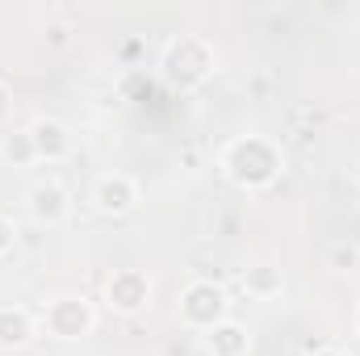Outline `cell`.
<instances>
[{
	"mask_svg": "<svg viewBox=\"0 0 360 356\" xmlns=\"http://www.w3.org/2000/svg\"><path fill=\"white\" fill-rule=\"evenodd\" d=\"M218 168H222V177L231 180L235 189L264 193L285 172V151H281V143L269 139V134H256V130L252 134H235L218 151Z\"/></svg>",
	"mask_w": 360,
	"mask_h": 356,
	"instance_id": "obj_1",
	"label": "cell"
},
{
	"mask_svg": "<svg viewBox=\"0 0 360 356\" xmlns=\"http://www.w3.org/2000/svg\"><path fill=\"white\" fill-rule=\"evenodd\" d=\"M310 356H348L344 348H335V344H323V348H314Z\"/></svg>",
	"mask_w": 360,
	"mask_h": 356,
	"instance_id": "obj_17",
	"label": "cell"
},
{
	"mask_svg": "<svg viewBox=\"0 0 360 356\" xmlns=\"http://www.w3.org/2000/svg\"><path fill=\"white\" fill-rule=\"evenodd\" d=\"M176 314H180V323H184L188 331L205 336L210 327H218L222 319H231V293H226L218 281L197 276V281H188V285L180 289Z\"/></svg>",
	"mask_w": 360,
	"mask_h": 356,
	"instance_id": "obj_3",
	"label": "cell"
},
{
	"mask_svg": "<svg viewBox=\"0 0 360 356\" xmlns=\"http://www.w3.org/2000/svg\"><path fill=\"white\" fill-rule=\"evenodd\" d=\"M46 34H51V42H55V46H68V34H72V30H68V25H51Z\"/></svg>",
	"mask_w": 360,
	"mask_h": 356,
	"instance_id": "obj_16",
	"label": "cell"
},
{
	"mask_svg": "<svg viewBox=\"0 0 360 356\" xmlns=\"http://www.w3.org/2000/svg\"><path fill=\"white\" fill-rule=\"evenodd\" d=\"M38 327H42L46 336L63 340V344H76V340L92 336V327H96V306H92L84 293H55V298L42 302Z\"/></svg>",
	"mask_w": 360,
	"mask_h": 356,
	"instance_id": "obj_4",
	"label": "cell"
},
{
	"mask_svg": "<svg viewBox=\"0 0 360 356\" xmlns=\"http://www.w3.org/2000/svg\"><path fill=\"white\" fill-rule=\"evenodd\" d=\"M139 201H143V197H139V180L126 177V172H105V177L92 184V205H96V214H105V218H122V214H130Z\"/></svg>",
	"mask_w": 360,
	"mask_h": 356,
	"instance_id": "obj_6",
	"label": "cell"
},
{
	"mask_svg": "<svg viewBox=\"0 0 360 356\" xmlns=\"http://www.w3.org/2000/svg\"><path fill=\"white\" fill-rule=\"evenodd\" d=\"M38 336V319L25 306H0V352H21Z\"/></svg>",
	"mask_w": 360,
	"mask_h": 356,
	"instance_id": "obj_9",
	"label": "cell"
},
{
	"mask_svg": "<svg viewBox=\"0 0 360 356\" xmlns=\"http://www.w3.org/2000/svg\"><path fill=\"white\" fill-rule=\"evenodd\" d=\"M151 293H155V285L143 268H113L109 281H105V306L122 319L143 314L151 306Z\"/></svg>",
	"mask_w": 360,
	"mask_h": 356,
	"instance_id": "obj_5",
	"label": "cell"
},
{
	"mask_svg": "<svg viewBox=\"0 0 360 356\" xmlns=\"http://www.w3.org/2000/svg\"><path fill=\"white\" fill-rule=\"evenodd\" d=\"M13 248H17V222H13L8 214H0V260H4Z\"/></svg>",
	"mask_w": 360,
	"mask_h": 356,
	"instance_id": "obj_14",
	"label": "cell"
},
{
	"mask_svg": "<svg viewBox=\"0 0 360 356\" xmlns=\"http://www.w3.org/2000/svg\"><path fill=\"white\" fill-rule=\"evenodd\" d=\"M214 68H218V51H214V42L201 38V34H180V38H172V42L164 46V55H160V76H164V84H168V89H180V92L201 89V84L214 76Z\"/></svg>",
	"mask_w": 360,
	"mask_h": 356,
	"instance_id": "obj_2",
	"label": "cell"
},
{
	"mask_svg": "<svg viewBox=\"0 0 360 356\" xmlns=\"http://www.w3.org/2000/svg\"><path fill=\"white\" fill-rule=\"evenodd\" d=\"M239 281H243V293L256 298V302H272V298L285 293V272L276 265H252Z\"/></svg>",
	"mask_w": 360,
	"mask_h": 356,
	"instance_id": "obj_11",
	"label": "cell"
},
{
	"mask_svg": "<svg viewBox=\"0 0 360 356\" xmlns=\"http://www.w3.org/2000/svg\"><path fill=\"white\" fill-rule=\"evenodd\" d=\"M0 160L8 168H30V164H38V151L25 130H13V134H0Z\"/></svg>",
	"mask_w": 360,
	"mask_h": 356,
	"instance_id": "obj_12",
	"label": "cell"
},
{
	"mask_svg": "<svg viewBox=\"0 0 360 356\" xmlns=\"http://www.w3.org/2000/svg\"><path fill=\"white\" fill-rule=\"evenodd\" d=\"M25 134H30V143L38 151V164H59V160H68L76 151V134L59 117H34L25 126Z\"/></svg>",
	"mask_w": 360,
	"mask_h": 356,
	"instance_id": "obj_8",
	"label": "cell"
},
{
	"mask_svg": "<svg viewBox=\"0 0 360 356\" xmlns=\"http://www.w3.org/2000/svg\"><path fill=\"white\" fill-rule=\"evenodd\" d=\"M25 210L38 227H59L72 214V197L59 180H34L30 193H25Z\"/></svg>",
	"mask_w": 360,
	"mask_h": 356,
	"instance_id": "obj_7",
	"label": "cell"
},
{
	"mask_svg": "<svg viewBox=\"0 0 360 356\" xmlns=\"http://www.w3.org/2000/svg\"><path fill=\"white\" fill-rule=\"evenodd\" d=\"M8 113H13V89H8V84L0 80V122H4Z\"/></svg>",
	"mask_w": 360,
	"mask_h": 356,
	"instance_id": "obj_15",
	"label": "cell"
},
{
	"mask_svg": "<svg viewBox=\"0 0 360 356\" xmlns=\"http://www.w3.org/2000/svg\"><path fill=\"white\" fill-rule=\"evenodd\" d=\"M201 348L210 356H248L252 352V331L235 319H222L218 327H210L201 336Z\"/></svg>",
	"mask_w": 360,
	"mask_h": 356,
	"instance_id": "obj_10",
	"label": "cell"
},
{
	"mask_svg": "<svg viewBox=\"0 0 360 356\" xmlns=\"http://www.w3.org/2000/svg\"><path fill=\"white\" fill-rule=\"evenodd\" d=\"M352 327H356V336H360V302H356V314H352Z\"/></svg>",
	"mask_w": 360,
	"mask_h": 356,
	"instance_id": "obj_18",
	"label": "cell"
},
{
	"mask_svg": "<svg viewBox=\"0 0 360 356\" xmlns=\"http://www.w3.org/2000/svg\"><path fill=\"white\" fill-rule=\"evenodd\" d=\"M327 268H335V272H356L360 268V243L335 239V243L327 248Z\"/></svg>",
	"mask_w": 360,
	"mask_h": 356,
	"instance_id": "obj_13",
	"label": "cell"
}]
</instances>
